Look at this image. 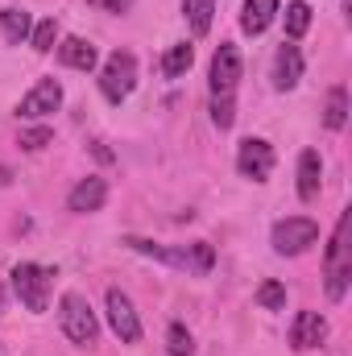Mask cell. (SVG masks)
I'll return each mask as SVG.
<instances>
[{
    "mask_svg": "<svg viewBox=\"0 0 352 356\" xmlns=\"http://www.w3.org/2000/svg\"><path fill=\"white\" fill-rule=\"evenodd\" d=\"M125 245H129V249H137V253H145V257H154V261H166V266H175V269H186V273H207V269L216 266V253H211V245H207V241L178 245V249H162V245H154V241L125 236Z\"/></svg>",
    "mask_w": 352,
    "mask_h": 356,
    "instance_id": "cell-1",
    "label": "cell"
},
{
    "mask_svg": "<svg viewBox=\"0 0 352 356\" xmlns=\"http://www.w3.org/2000/svg\"><path fill=\"white\" fill-rule=\"evenodd\" d=\"M349 224L352 216L344 211L340 216V224H336V232H332V245H328V298L332 302H340L344 294H349V277H352V245H349Z\"/></svg>",
    "mask_w": 352,
    "mask_h": 356,
    "instance_id": "cell-2",
    "label": "cell"
},
{
    "mask_svg": "<svg viewBox=\"0 0 352 356\" xmlns=\"http://www.w3.org/2000/svg\"><path fill=\"white\" fill-rule=\"evenodd\" d=\"M58 319H63V332H67V340H71V344L91 348V344L99 340V319H95V311L88 307V298H83V294L67 290V294H63V302H58Z\"/></svg>",
    "mask_w": 352,
    "mask_h": 356,
    "instance_id": "cell-3",
    "label": "cell"
},
{
    "mask_svg": "<svg viewBox=\"0 0 352 356\" xmlns=\"http://www.w3.org/2000/svg\"><path fill=\"white\" fill-rule=\"evenodd\" d=\"M50 286H54V273H50L46 266L21 261V266L13 269V290H17L21 307L33 311V315H42V311L50 307Z\"/></svg>",
    "mask_w": 352,
    "mask_h": 356,
    "instance_id": "cell-4",
    "label": "cell"
},
{
    "mask_svg": "<svg viewBox=\"0 0 352 356\" xmlns=\"http://www.w3.org/2000/svg\"><path fill=\"white\" fill-rule=\"evenodd\" d=\"M133 88H137V58L129 50L108 54V63L99 67V91H104V99L108 104H125L133 95Z\"/></svg>",
    "mask_w": 352,
    "mask_h": 356,
    "instance_id": "cell-5",
    "label": "cell"
},
{
    "mask_svg": "<svg viewBox=\"0 0 352 356\" xmlns=\"http://www.w3.org/2000/svg\"><path fill=\"white\" fill-rule=\"evenodd\" d=\"M273 253H282V257H298V253H307L315 241H319V224L311 220V216H286V220H278L273 224Z\"/></svg>",
    "mask_w": 352,
    "mask_h": 356,
    "instance_id": "cell-6",
    "label": "cell"
},
{
    "mask_svg": "<svg viewBox=\"0 0 352 356\" xmlns=\"http://www.w3.org/2000/svg\"><path fill=\"white\" fill-rule=\"evenodd\" d=\"M104 307H108V327L116 332V340H120V344H137V340H141V319H137V311H133V298L112 286L108 298H104Z\"/></svg>",
    "mask_w": 352,
    "mask_h": 356,
    "instance_id": "cell-7",
    "label": "cell"
},
{
    "mask_svg": "<svg viewBox=\"0 0 352 356\" xmlns=\"http://www.w3.org/2000/svg\"><path fill=\"white\" fill-rule=\"evenodd\" d=\"M237 170L245 178H253V182H265V178L273 175V145L262 141V137L241 141V149H237Z\"/></svg>",
    "mask_w": 352,
    "mask_h": 356,
    "instance_id": "cell-8",
    "label": "cell"
},
{
    "mask_svg": "<svg viewBox=\"0 0 352 356\" xmlns=\"http://www.w3.org/2000/svg\"><path fill=\"white\" fill-rule=\"evenodd\" d=\"M241 83V50L232 42H220L211 58V95H232Z\"/></svg>",
    "mask_w": 352,
    "mask_h": 356,
    "instance_id": "cell-9",
    "label": "cell"
},
{
    "mask_svg": "<svg viewBox=\"0 0 352 356\" xmlns=\"http://www.w3.org/2000/svg\"><path fill=\"white\" fill-rule=\"evenodd\" d=\"M63 108V88L54 83V79H38L29 95L17 104V116H25V120H42V116H50V112H58Z\"/></svg>",
    "mask_w": 352,
    "mask_h": 356,
    "instance_id": "cell-10",
    "label": "cell"
},
{
    "mask_svg": "<svg viewBox=\"0 0 352 356\" xmlns=\"http://www.w3.org/2000/svg\"><path fill=\"white\" fill-rule=\"evenodd\" d=\"M328 340V319L319 311H298L294 315V327H290V348L294 353H311Z\"/></svg>",
    "mask_w": 352,
    "mask_h": 356,
    "instance_id": "cell-11",
    "label": "cell"
},
{
    "mask_svg": "<svg viewBox=\"0 0 352 356\" xmlns=\"http://www.w3.org/2000/svg\"><path fill=\"white\" fill-rule=\"evenodd\" d=\"M273 88L278 91H290L298 88V79H303V50L294 46V42H282L278 46V54H273Z\"/></svg>",
    "mask_w": 352,
    "mask_h": 356,
    "instance_id": "cell-12",
    "label": "cell"
},
{
    "mask_svg": "<svg viewBox=\"0 0 352 356\" xmlns=\"http://www.w3.org/2000/svg\"><path fill=\"white\" fill-rule=\"evenodd\" d=\"M104 199H108V182L99 175H91V178H83V182L71 186L67 207H71L75 216H88V211H99V207H104Z\"/></svg>",
    "mask_w": 352,
    "mask_h": 356,
    "instance_id": "cell-13",
    "label": "cell"
},
{
    "mask_svg": "<svg viewBox=\"0 0 352 356\" xmlns=\"http://www.w3.org/2000/svg\"><path fill=\"white\" fill-rule=\"evenodd\" d=\"M319 182H323V162L315 149H303L298 154V199L303 203H315L319 199Z\"/></svg>",
    "mask_w": 352,
    "mask_h": 356,
    "instance_id": "cell-14",
    "label": "cell"
},
{
    "mask_svg": "<svg viewBox=\"0 0 352 356\" xmlns=\"http://www.w3.org/2000/svg\"><path fill=\"white\" fill-rule=\"evenodd\" d=\"M273 17H278V0H245V8H241V29L245 33H265L269 25H273Z\"/></svg>",
    "mask_w": 352,
    "mask_h": 356,
    "instance_id": "cell-15",
    "label": "cell"
},
{
    "mask_svg": "<svg viewBox=\"0 0 352 356\" xmlns=\"http://www.w3.org/2000/svg\"><path fill=\"white\" fill-rule=\"evenodd\" d=\"M58 63L75 67V71H95V46L83 38H63L58 42Z\"/></svg>",
    "mask_w": 352,
    "mask_h": 356,
    "instance_id": "cell-16",
    "label": "cell"
},
{
    "mask_svg": "<svg viewBox=\"0 0 352 356\" xmlns=\"http://www.w3.org/2000/svg\"><path fill=\"white\" fill-rule=\"evenodd\" d=\"M29 13L25 8H0V33H4V42L8 46H21L25 38H29Z\"/></svg>",
    "mask_w": 352,
    "mask_h": 356,
    "instance_id": "cell-17",
    "label": "cell"
},
{
    "mask_svg": "<svg viewBox=\"0 0 352 356\" xmlns=\"http://www.w3.org/2000/svg\"><path fill=\"white\" fill-rule=\"evenodd\" d=\"M211 13H216V0H182V17L195 38H203L211 29Z\"/></svg>",
    "mask_w": 352,
    "mask_h": 356,
    "instance_id": "cell-18",
    "label": "cell"
},
{
    "mask_svg": "<svg viewBox=\"0 0 352 356\" xmlns=\"http://www.w3.org/2000/svg\"><path fill=\"white\" fill-rule=\"evenodd\" d=\"M323 124H328L332 133H340V129L349 124V91H344V88H332V91H328V104H323Z\"/></svg>",
    "mask_w": 352,
    "mask_h": 356,
    "instance_id": "cell-19",
    "label": "cell"
},
{
    "mask_svg": "<svg viewBox=\"0 0 352 356\" xmlns=\"http://www.w3.org/2000/svg\"><path fill=\"white\" fill-rule=\"evenodd\" d=\"M191 63H195V50H191L186 42H178V46H170V50L162 54V75H166V79H178V75L191 71Z\"/></svg>",
    "mask_w": 352,
    "mask_h": 356,
    "instance_id": "cell-20",
    "label": "cell"
},
{
    "mask_svg": "<svg viewBox=\"0 0 352 356\" xmlns=\"http://www.w3.org/2000/svg\"><path fill=\"white\" fill-rule=\"evenodd\" d=\"M307 29H311V4H307V0H290V4H286V38L298 42Z\"/></svg>",
    "mask_w": 352,
    "mask_h": 356,
    "instance_id": "cell-21",
    "label": "cell"
},
{
    "mask_svg": "<svg viewBox=\"0 0 352 356\" xmlns=\"http://www.w3.org/2000/svg\"><path fill=\"white\" fill-rule=\"evenodd\" d=\"M29 42H33V50H38V54H50V50H54V42H58V21H54V17L38 21V25L29 29Z\"/></svg>",
    "mask_w": 352,
    "mask_h": 356,
    "instance_id": "cell-22",
    "label": "cell"
},
{
    "mask_svg": "<svg viewBox=\"0 0 352 356\" xmlns=\"http://www.w3.org/2000/svg\"><path fill=\"white\" fill-rule=\"evenodd\" d=\"M54 141V133L46 129V124H38V129H21V137H17V145L25 149V154H38V149H46Z\"/></svg>",
    "mask_w": 352,
    "mask_h": 356,
    "instance_id": "cell-23",
    "label": "cell"
},
{
    "mask_svg": "<svg viewBox=\"0 0 352 356\" xmlns=\"http://www.w3.org/2000/svg\"><path fill=\"white\" fill-rule=\"evenodd\" d=\"M166 348H170V356H195V340H191V332H186L182 323H170V332H166Z\"/></svg>",
    "mask_w": 352,
    "mask_h": 356,
    "instance_id": "cell-24",
    "label": "cell"
},
{
    "mask_svg": "<svg viewBox=\"0 0 352 356\" xmlns=\"http://www.w3.org/2000/svg\"><path fill=\"white\" fill-rule=\"evenodd\" d=\"M257 307H265V311H282V307H286V286H282V282H262Z\"/></svg>",
    "mask_w": 352,
    "mask_h": 356,
    "instance_id": "cell-25",
    "label": "cell"
},
{
    "mask_svg": "<svg viewBox=\"0 0 352 356\" xmlns=\"http://www.w3.org/2000/svg\"><path fill=\"white\" fill-rule=\"evenodd\" d=\"M211 120H216V129H232V120H237L232 95H211Z\"/></svg>",
    "mask_w": 352,
    "mask_h": 356,
    "instance_id": "cell-26",
    "label": "cell"
},
{
    "mask_svg": "<svg viewBox=\"0 0 352 356\" xmlns=\"http://www.w3.org/2000/svg\"><path fill=\"white\" fill-rule=\"evenodd\" d=\"M91 8H104V13H129L133 0H88Z\"/></svg>",
    "mask_w": 352,
    "mask_h": 356,
    "instance_id": "cell-27",
    "label": "cell"
},
{
    "mask_svg": "<svg viewBox=\"0 0 352 356\" xmlns=\"http://www.w3.org/2000/svg\"><path fill=\"white\" fill-rule=\"evenodd\" d=\"M91 154H95V158H99V162H112V154H108V149H104V141H91Z\"/></svg>",
    "mask_w": 352,
    "mask_h": 356,
    "instance_id": "cell-28",
    "label": "cell"
},
{
    "mask_svg": "<svg viewBox=\"0 0 352 356\" xmlns=\"http://www.w3.org/2000/svg\"><path fill=\"white\" fill-rule=\"evenodd\" d=\"M8 182H13V170H8V166H0V186H8Z\"/></svg>",
    "mask_w": 352,
    "mask_h": 356,
    "instance_id": "cell-29",
    "label": "cell"
},
{
    "mask_svg": "<svg viewBox=\"0 0 352 356\" xmlns=\"http://www.w3.org/2000/svg\"><path fill=\"white\" fill-rule=\"evenodd\" d=\"M0 315H4V286H0Z\"/></svg>",
    "mask_w": 352,
    "mask_h": 356,
    "instance_id": "cell-30",
    "label": "cell"
}]
</instances>
